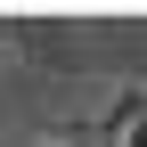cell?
<instances>
[{"label": "cell", "instance_id": "obj_1", "mask_svg": "<svg viewBox=\"0 0 147 147\" xmlns=\"http://www.w3.org/2000/svg\"><path fill=\"white\" fill-rule=\"evenodd\" d=\"M123 147H147V115H139V123H131V131H123Z\"/></svg>", "mask_w": 147, "mask_h": 147}, {"label": "cell", "instance_id": "obj_2", "mask_svg": "<svg viewBox=\"0 0 147 147\" xmlns=\"http://www.w3.org/2000/svg\"><path fill=\"white\" fill-rule=\"evenodd\" d=\"M33 147H49V139H33Z\"/></svg>", "mask_w": 147, "mask_h": 147}]
</instances>
